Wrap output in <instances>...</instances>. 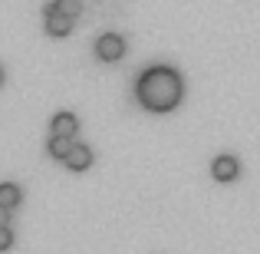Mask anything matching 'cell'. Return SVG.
Returning <instances> with one entry per match:
<instances>
[{
  "label": "cell",
  "instance_id": "cell-1",
  "mask_svg": "<svg viewBox=\"0 0 260 254\" xmlns=\"http://www.w3.org/2000/svg\"><path fill=\"white\" fill-rule=\"evenodd\" d=\"M139 102L152 112H172V109L181 102V76L168 66H152L139 76Z\"/></svg>",
  "mask_w": 260,
  "mask_h": 254
},
{
  "label": "cell",
  "instance_id": "cell-2",
  "mask_svg": "<svg viewBox=\"0 0 260 254\" xmlns=\"http://www.w3.org/2000/svg\"><path fill=\"white\" fill-rule=\"evenodd\" d=\"M122 53H125V40L115 37V33H106V37H99V43H95V57H99L102 63H115V60H122Z\"/></svg>",
  "mask_w": 260,
  "mask_h": 254
},
{
  "label": "cell",
  "instance_id": "cell-3",
  "mask_svg": "<svg viewBox=\"0 0 260 254\" xmlns=\"http://www.w3.org/2000/svg\"><path fill=\"white\" fill-rule=\"evenodd\" d=\"M70 30H73V17L70 13H59L53 4H46V33L50 37H70Z\"/></svg>",
  "mask_w": 260,
  "mask_h": 254
},
{
  "label": "cell",
  "instance_id": "cell-4",
  "mask_svg": "<svg viewBox=\"0 0 260 254\" xmlns=\"http://www.w3.org/2000/svg\"><path fill=\"white\" fill-rule=\"evenodd\" d=\"M211 175H214L217 182H234V178L241 175V162H237L234 155H217L214 165H211Z\"/></svg>",
  "mask_w": 260,
  "mask_h": 254
},
{
  "label": "cell",
  "instance_id": "cell-5",
  "mask_svg": "<svg viewBox=\"0 0 260 254\" xmlns=\"http://www.w3.org/2000/svg\"><path fill=\"white\" fill-rule=\"evenodd\" d=\"M50 129H53V135L73 139V135H76V129H79V119L73 112H56V116H53V122H50Z\"/></svg>",
  "mask_w": 260,
  "mask_h": 254
},
{
  "label": "cell",
  "instance_id": "cell-6",
  "mask_svg": "<svg viewBox=\"0 0 260 254\" xmlns=\"http://www.w3.org/2000/svg\"><path fill=\"white\" fill-rule=\"evenodd\" d=\"M66 165H70L73 172H83V168H89V165H92V149H89V146H83V142H76V146H73V152L70 155H66Z\"/></svg>",
  "mask_w": 260,
  "mask_h": 254
},
{
  "label": "cell",
  "instance_id": "cell-7",
  "mask_svg": "<svg viewBox=\"0 0 260 254\" xmlns=\"http://www.w3.org/2000/svg\"><path fill=\"white\" fill-rule=\"evenodd\" d=\"M73 146H76V142L63 139V135H53V139H50V146H46V152H50L53 159H66V155L73 152Z\"/></svg>",
  "mask_w": 260,
  "mask_h": 254
},
{
  "label": "cell",
  "instance_id": "cell-8",
  "mask_svg": "<svg viewBox=\"0 0 260 254\" xmlns=\"http://www.w3.org/2000/svg\"><path fill=\"white\" fill-rule=\"evenodd\" d=\"M20 198H23V191H20L17 185H10V182L0 185V205H4V208H17Z\"/></svg>",
  "mask_w": 260,
  "mask_h": 254
},
{
  "label": "cell",
  "instance_id": "cell-9",
  "mask_svg": "<svg viewBox=\"0 0 260 254\" xmlns=\"http://www.w3.org/2000/svg\"><path fill=\"white\" fill-rule=\"evenodd\" d=\"M53 7H56L59 13H70V17H76L83 7H79V0H53Z\"/></svg>",
  "mask_w": 260,
  "mask_h": 254
},
{
  "label": "cell",
  "instance_id": "cell-10",
  "mask_svg": "<svg viewBox=\"0 0 260 254\" xmlns=\"http://www.w3.org/2000/svg\"><path fill=\"white\" fill-rule=\"evenodd\" d=\"M13 248V231L7 224H0V251H10Z\"/></svg>",
  "mask_w": 260,
  "mask_h": 254
},
{
  "label": "cell",
  "instance_id": "cell-11",
  "mask_svg": "<svg viewBox=\"0 0 260 254\" xmlns=\"http://www.w3.org/2000/svg\"><path fill=\"white\" fill-rule=\"evenodd\" d=\"M10 221V208H4V205H0V224H7Z\"/></svg>",
  "mask_w": 260,
  "mask_h": 254
},
{
  "label": "cell",
  "instance_id": "cell-12",
  "mask_svg": "<svg viewBox=\"0 0 260 254\" xmlns=\"http://www.w3.org/2000/svg\"><path fill=\"white\" fill-rule=\"evenodd\" d=\"M0 83H4V70H0Z\"/></svg>",
  "mask_w": 260,
  "mask_h": 254
}]
</instances>
